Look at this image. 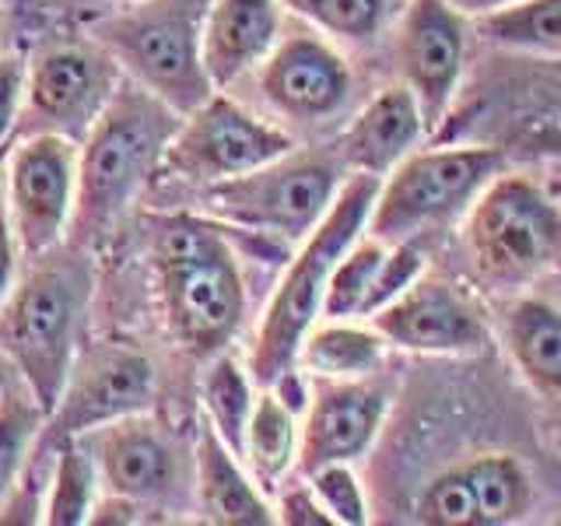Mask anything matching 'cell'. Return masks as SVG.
I'll return each instance as SVG.
<instances>
[{
    "mask_svg": "<svg viewBox=\"0 0 561 526\" xmlns=\"http://www.w3.org/2000/svg\"><path fill=\"white\" fill-rule=\"evenodd\" d=\"M180 123V113L145 84L116 88L78 155V197L70 218L78 239H99L123 215V207L162 165Z\"/></svg>",
    "mask_w": 561,
    "mask_h": 526,
    "instance_id": "cell-1",
    "label": "cell"
},
{
    "mask_svg": "<svg viewBox=\"0 0 561 526\" xmlns=\"http://www.w3.org/2000/svg\"><path fill=\"white\" fill-rule=\"evenodd\" d=\"M154 271L169 333L193 355H215L245 312L242 274L228 239L201 218L154 221Z\"/></svg>",
    "mask_w": 561,
    "mask_h": 526,
    "instance_id": "cell-2",
    "label": "cell"
},
{
    "mask_svg": "<svg viewBox=\"0 0 561 526\" xmlns=\"http://www.w3.org/2000/svg\"><path fill=\"white\" fill-rule=\"evenodd\" d=\"M379 193L376 175L355 172L351 180L337 190L323 221L306 236L302 250L291 260V267L280 277V285L271 298L267 312H263L256 344L250 355V373L260 386H271L295 368L298 347H302L306 333L316 327L323 316V298H327V281L333 263L344 256V250L355 239L365 236L368 210Z\"/></svg>",
    "mask_w": 561,
    "mask_h": 526,
    "instance_id": "cell-3",
    "label": "cell"
},
{
    "mask_svg": "<svg viewBox=\"0 0 561 526\" xmlns=\"http://www.w3.org/2000/svg\"><path fill=\"white\" fill-rule=\"evenodd\" d=\"M215 0H140L92 28L99 46L175 113L215 95L204 67V22Z\"/></svg>",
    "mask_w": 561,
    "mask_h": 526,
    "instance_id": "cell-4",
    "label": "cell"
},
{
    "mask_svg": "<svg viewBox=\"0 0 561 526\" xmlns=\"http://www.w3.org/2000/svg\"><path fill=\"white\" fill-rule=\"evenodd\" d=\"M88 274L78 263H46L11 288L0 309V344L43 414L64 397L75 358Z\"/></svg>",
    "mask_w": 561,
    "mask_h": 526,
    "instance_id": "cell-5",
    "label": "cell"
},
{
    "mask_svg": "<svg viewBox=\"0 0 561 526\" xmlns=\"http://www.w3.org/2000/svg\"><path fill=\"white\" fill-rule=\"evenodd\" d=\"M463 242L488 285L519 288L561 256V207L530 175H495L467 207Z\"/></svg>",
    "mask_w": 561,
    "mask_h": 526,
    "instance_id": "cell-6",
    "label": "cell"
},
{
    "mask_svg": "<svg viewBox=\"0 0 561 526\" xmlns=\"http://www.w3.org/2000/svg\"><path fill=\"white\" fill-rule=\"evenodd\" d=\"M505 151L488 145H456L408 155L379 180V193L368 210L365 232L393 245L443 225L478 201V193L502 175Z\"/></svg>",
    "mask_w": 561,
    "mask_h": 526,
    "instance_id": "cell-7",
    "label": "cell"
},
{
    "mask_svg": "<svg viewBox=\"0 0 561 526\" xmlns=\"http://www.w3.org/2000/svg\"><path fill=\"white\" fill-rule=\"evenodd\" d=\"M337 169L316 155H285L253 172L210 183L207 204L232 225L306 239L337 197Z\"/></svg>",
    "mask_w": 561,
    "mask_h": 526,
    "instance_id": "cell-8",
    "label": "cell"
},
{
    "mask_svg": "<svg viewBox=\"0 0 561 526\" xmlns=\"http://www.w3.org/2000/svg\"><path fill=\"white\" fill-rule=\"evenodd\" d=\"M291 137L256 119L225 95H210L172 134L162 165L190 183H221L277 162L291 151Z\"/></svg>",
    "mask_w": 561,
    "mask_h": 526,
    "instance_id": "cell-9",
    "label": "cell"
},
{
    "mask_svg": "<svg viewBox=\"0 0 561 526\" xmlns=\"http://www.w3.org/2000/svg\"><path fill=\"white\" fill-rule=\"evenodd\" d=\"M78 197V151L60 134H28L8 158V221L18 250L43 256L60 242Z\"/></svg>",
    "mask_w": 561,
    "mask_h": 526,
    "instance_id": "cell-10",
    "label": "cell"
},
{
    "mask_svg": "<svg viewBox=\"0 0 561 526\" xmlns=\"http://www.w3.org/2000/svg\"><path fill=\"white\" fill-rule=\"evenodd\" d=\"M119 88L116 60L102 46H57L25 78V130L88 137Z\"/></svg>",
    "mask_w": 561,
    "mask_h": 526,
    "instance_id": "cell-11",
    "label": "cell"
},
{
    "mask_svg": "<svg viewBox=\"0 0 561 526\" xmlns=\"http://www.w3.org/2000/svg\"><path fill=\"white\" fill-rule=\"evenodd\" d=\"M386 344L414 355H478L488 344V327L449 281L421 274L414 285L368 316Z\"/></svg>",
    "mask_w": 561,
    "mask_h": 526,
    "instance_id": "cell-12",
    "label": "cell"
},
{
    "mask_svg": "<svg viewBox=\"0 0 561 526\" xmlns=\"http://www.w3.org/2000/svg\"><path fill=\"white\" fill-rule=\"evenodd\" d=\"M467 60V22L449 0H414L400 32L403 84L421 105L425 127H438Z\"/></svg>",
    "mask_w": 561,
    "mask_h": 526,
    "instance_id": "cell-13",
    "label": "cell"
},
{
    "mask_svg": "<svg viewBox=\"0 0 561 526\" xmlns=\"http://www.w3.org/2000/svg\"><path fill=\"white\" fill-rule=\"evenodd\" d=\"M154 393V368L145 355L127 347H102L78 373H70L53 425L60 435L78 438L110 421L140 414Z\"/></svg>",
    "mask_w": 561,
    "mask_h": 526,
    "instance_id": "cell-14",
    "label": "cell"
},
{
    "mask_svg": "<svg viewBox=\"0 0 561 526\" xmlns=\"http://www.w3.org/2000/svg\"><path fill=\"white\" fill-rule=\"evenodd\" d=\"M260 92L277 113L291 119H323L344 110L351 70L337 49L316 35H291L277 43L260 70Z\"/></svg>",
    "mask_w": 561,
    "mask_h": 526,
    "instance_id": "cell-15",
    "label": "cell"
},
{
    "mask_svg": "<svg viewBox=\"0 0 561 526\" xmlns=\"http://www.w3.org/2000/svg\"><path fill=\"white\" fill-rule=\"evenodd\" d=\"M386 414V393L365 379H327L316 390L302 438L298 470L309 473L327 464H351L373 446Z\"/></svg>",
    "mask_w": 561,
    "mask_h": 526,
    "instance_id": "cell-16",
    "label": "cell"
},
{
    "mask_svg": "<svg viewBox=\"0 0 561 526\" xmlns=\"http://www.w3.org/2000/svg\"><path fill=\"white\" fill-rule=\"evenodd\" d=\"M78 443L95 460L105 488L130 502H158L172 491L175 453L151 421L140 414L110 421L78 435Z\"/></svg>",
    "mask_w": 561,
    "mask_h": 526,
    "instance_id": "cell-17",
    "label": "cell"
},
{
    "mask_svg": "<svg viewBox=\"0 0 561 526\" xmlns=\"http://www.w3.org/2000/svg\"><path fill=\"white\" fill-rule=\"evenodd\" d=\"M280 32V0H215L204 22V67L215 88L236 84L271 57Z\"/></svg>",
    "mask_w": 561,
    "mask_h": 526,
    "instance_id": "cell-18",
    "label": "cell"
},
{
    "mask_svg": "<svg viewBox=\"0 0 561 526\" xmlns=\"http://www.w3.org/2000/svg\"><path fill=\"white\" fill-rule=\"evenodd\" d=\"M425 130H428L425 116H421V105L411 95V88L408 84L386 88L344 130L341 158L355 172L382 180V175H390L417 148Z\"/></svg>",
    "mask_w": 561,
    "mask_h": 526,
    "instance_id": "cell-19",
    "label": "cell"
},
{
    "mask_svg": "<svg viewBox=\"0 0 561 526\" xmlns=\"http://www.w3.org/2000/svg\"><path fill=\"white\" fill-rule=\"evenodd\" d=\"M197 491L204 516L221 526H271L277 516L263 495L236 464V453L225 438L207 425H201L197 438Z\"/></svg>",
    "mask_w": 561,
    "mask_h": 526,
    "instance_id": "cell-20",
    "label": "cell"
},
{
    "mask_svg": "<svg viewBox=\"0 0 561 526\" xmlns=\"http://www.w3.org/2000/svg\"><path fill=\"white\" fill-rule=\"evenodd\" d=\"M502 338L523 379L540 397L561 403V309L543 298H519L505 312Z\"/></svg>",
    "mask_w": 561,
    "mask_h": 526,
    "instance_id": "cell-21",
    "label": "cell"
},
{
    "mask_svg": "<svg viewBox=\"0 0 561 526\" xmlns=\"http://www.w3.org/2000/svg\"><path fill=\"white\" fill-rule=\"evenodd\" d=\"M382 355L386 341L376 327L330 320L306 333L295 362L320 379H365L373 368H379Z\"/></svg>",
    "mask_w": 561,
    "mask_h": 526,
    "instance_id": "cell-22",
    "label": "cell"
},
{
    "mask_svg": "<svg viewBox=\"0 0 561 526\" xmlns=\"http://www.w3.org/2000/svg\"><path fill=\"white\" fill-rule=\"evenodd\" d=\"M473 499H478V526L519 523L530 513V478L505 453H484L463 464Z\"/></svg>",
    "mask_w": 561,
    "mask_h": 526,
    "instance_id": "cell-23",
    "label": "cell"
},
{
    "mask_svg": "<svg viewBox=\"0 0 561 526\" xmlns=\"http://www.w3.org/2000/svg\"><path fill=\"white\" fill-rule=\"evenodd\" d=\"M242 456L250 460V467L256 470V478L263 484L280 481V473L298 460L295 411L274 390H267L253 403V418H250V428H245Z\"/></svg>",
    "mask_w": 561,
    "mask_h": 526,
    "instance_id": "cell-24",
    "label": "cell"
},
{
    "mask_svg": "<svg viewBox=\"0 0 561 526\" xmlns=\"http://www.w3.org/2000/svg\"><path fill=\"white\" fill-rule=\"evenodd\" d=\"M491 46L513 53H548L561 57V0H519L513 8L481 18Z\"/></svg>",
    "mask_w": 561,
    "mask_h": 526,
    "instance_id": "cell-25",
    "label": "cell"
},
{
    "mask_svg": "<svg viewBox=\"0 0 561 526\" xmlns=\"http://www.w3.org/2000/svg\"><path fill=\"white\" fill-rule=\"evenodd\" d=\"M253 386L250 376L242 373L236 358H215V365L207 368L204 376V408H207V421L215 428L225 446L236 456H242L245 449V428H250L253 418Z\"/></svg>",
    "mask_w": 561,
    "mask_h": 526,
    "instance_id": "cell-26",
    "label": "cell"
},
{
    "mask_svg": "<svg viewBox=\"0 0 561 526\" xmlns=\"http://www.w3.org/2000/svg\"><path fill=\"white\" fill-rule=\"evenodd\" d=\"M95 481H99V467L92 456H88V449L75 438V443L60 453L57 478H53L43 519L49 526L88 523L92 519V508H95Z\"/></svg>",
    "mask_w": 561,
    "mask_h": 526,
    "instance_id": "cell-27",
    "label": "cell"
},
{
    "mask_svg": "<svg viewBox=\"0 0 561 526\" xmlns=\"http://www.w3.org/2000/svg\"><path fill=\"white\" fill-rule=\"evenodd\" d=\"M386 256V242L368 236L365 242H351L344 256L333 263L330 281H327V298H323V316L327 320H351L362 316L365 295L373 288V277Z\"/></svg>",
    "mask_w": 561,
    "mask_h": 526,
    "instance_id": "cell-28",
    "label": "cell"
},
{
    "mask_svg": "<svg viewBox=\"0 0 561 526\" xmlns=\"http://www.w3.org/2000/svg\"><path fill=\"white\" fill-rule=\"evenodd\" d=\"M43 408L32 393H18L14 386L0 397V502L14 488L18 470L25 464V453L39 432Z\"/></svg>",
    "mask_w": 561,
    "mask_h": 526,
    "instance_id": "cell-29",
    "label": "cell"
},
{
    "mask_svg": "<svg viewBox=\"0 0 561 526\" xmlns=\"http://www.w3.org/2000/svg\"><path fill=\"white\" fill-rule=\"evenodd\" d=\"M280 4L316 28L355 43L373 39L386 18V0H280Z\"/></svg>",
    "mask_w": 561,
    "mask_h": 526,
    "instance_id": "cell-30",
    "label": "cell"
},
{
    "mask_svg": "<svg viewBox=\"0 0 561 526\" xmlns=\"http://www.w3.org/2000/svg\"><path fill=\"white\" fill-rule=\"evenodd\" d=\"M417 523L425 526H478V499L463 467H453L421 491Z\"/></svg>",
    "mask_w": 561,
    "mask_h": 526,
    "instance_id": "cell-31",
    "label": "cell"
},
{
    "mask_svg": "<svg viewBox=\"0 0 561 526\" xmlns=\"http://www.w3.org/2000/svg\"><path fill=\"white\" fill-rule=\"evenodd\" d=\"M312 491L320 495L323 508L333 516V523L341 526H365L368 523V502L358 473L351 470V464H327L320 470L309 473Z\"/></svg>",
    "mask_w": 561,
    "mask_h": 526,
    "instance_id": "cell-32",
    "label": "cell"
},
{
    "mask_svg": "<svg viewBox=\"0 0 561 526\" xmlns=\"http://www.w3.org/2000/svg\"><path fill=\"white\" fill-rule=\"evenodd\" d=\"M421 274H425V256H421L417 245H411V239L386 245V256L379 263V271L373 277V288H368L365 306H362L365 320L368 316H376L382 306H390L393 298H400Z\"/></svg>",
    "mask_w": 561,
    "mask_h": 526,
    "instance_id": "cell-33",
    "label": "cell"
},
{
    "mask_svg": "<svg viewBox=\"0 0 561 526\" xmlns=\"http://www.w3.org/2000/svg\"><path fill=\"white\" fill-rule=\"evenodd\" d=\"M25 64L18 57H0V148L14 130V119L22 113L25 99Z\"/></svg>",
    "mask_w": 561,
    "mask_h": 526,
    "instance_id": "cell-34",
    "label": "cell"
},
{
    "mask_svg": "<svg viewBox=\"0 0 561 526\" xmlns=\"http://www.w3.org/2000/svg\"><path fill=\"white\" fill-rule=\"evenodd\" d=\"M277 513H280L277 519L288 523V526H333V516L323 508V502L312 491V484L285 491Z\"/></svg>",
    "mask_w": 561,
    "mask_h": 526,
    "instance_id": "cell-35",
    "label": "cell"
},
{
    "mask_svg": "<svg viewBox=\"0 0 561 526\" xmlns=\"http://www.w3.org/2000/svg\"><path fill=\"white\" fill-rule=\"evenodd\" d=\"M519 148L537 158H561V110L534 119L530 127L523 130Z\"/></svg>",
    "mask_w": 561,
    "mask_h": 526,
    "instance_id": "cell-36",
    "label": "cell"
},
{
    "mask_svg": "<svg viewBox=\"0 0 561 526\" xmlns=\"http://www.w3.org/2000/svg\"><path fill=\"white\" fill-rule=\"evenodd\" d=\"M14 256H18V242L8 221V207H0V309H4L14 288Z\"/></svg>",
    "mask_w": 561,
    "mask_h": 526,
    "instance_id": "cell-37",
    "label": "cell"
},
{
    "mask_svg": "<svg viewBox=\"0 0 561 526\" xmlns=\"http://www.w3.org/2000/svg\"><path fill=\"white\" fill-rule=\"evenodd\" d=\"M449 4L460 11L463 18H484L491 11L513 8V4H519V0H449Z\"/></svg>",
    "mask_w": 561,
    "mask_h": 526,
    "instance_id": "cell-38",
    "label": "cell"
},
{
    "mask_svg": "<svg viewBox=\"0 0 561 526\" xmlns=\"http://www.w3.org/2000/svg\"><path fill=\"white\" fill-rule=\"evenodd\" d=\"M543 190H548V197L561 207V158H548V169H543Z\"/></svg>",
    "mask_w": 561,
    "mask_h": 526,
    "instance_id": "cell-39",
    "label": "cell"
},
{
    "mask_svg": "<svg viewBox=\"0 0 561 526\" xmlns=\"http://www.w3.org/2000/svg\"><path fill=\"white\" fill-rule=\"evenodd\" d=\"M11 379H14V365H11V358L4 355V351H0V397H4L14 386Z\"/></svg>",
    "mask_w": 561,
    "mask_h": 526,
    "instance_id": "cell-40",
    "label": "cell"
},
{
    "mask_svg": "<svg viewBox=\"0 0 561 526\" xmlns=\"http://www.w3.org/2000/svg\"><path fill=\"white\" fill-rule=\"evenodd\" d=\"M4 162H8V148H0V183H4Z\"/></svg>",
    "mask_w": 561,
    "mask_h": 526,
    "instance_id": "cell-41",
    "label": "cell"
},
{
    "mask_svg": "<svg viewBox=\"0 0 561 526\" xmlns=\"http://www.w3.org/2000/svg\"><path fill=\"white\" fill-rule=\"evenodd\" d=\"M554 523H561V516H558V519H554Z\"/></svg>",
    "mask_w": 561,
    "mask_h": 526,
    "instance_id": "cell-42",
    "label": "cell"
}]
</instances>
